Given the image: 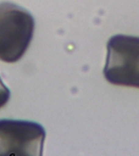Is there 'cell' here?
Masks as SVG:
<instances>
[{"label": "cell", "instance_id": "cell-1", "mask_svg": "<svg viewBox=\"0 0 139 156\" xmlns=\"http://www.w3.org/2000/svg\"><path fill=\"white\" fill-rule=\"evenodd\" d=\"M35 22L27 10L10 2L0 3V59L15 63L23 57L34 37Z\"/></svg>", "mask_w": 139, "mask_h": 156}, {"label": "cell", "instance_id": "cell-2", "mask_svg": "<svg viewBox=\"0 0 139 156\" xmlns=\"http://www.w3.org/2000/svg\"><path fill=\"white\" fill-rule=\"evenodd\" d=\"M104 76L113 85L139 88V37L116 35L107 42Z\"/></svg>", "mask_w": 139, "mask_h": 156}, {"label": "cell", "instance_id": "cell-3", "mask_svg": "<svg viewBox=\"0 0 139 156\" xmlns=\"http://www.w3.org/2000/svg\"><path fill=\"white\" fill-rule=\"evenodd\" d=\"M46 131L41 124L23 119H0V154H42Z\"/></svg>", "mask_w": 139, "mask_h": 156}, {"label": "cell", "instance_id": "cell-4", "mask_svg": "<svg viewBox=\"0 0 139 156\" xmlns=\"http://www.w3.org/2000/svg\"><path fill=\"white\" fill-rule=\"evenodd\" d=\"M11 97V92L9 89L4 85L2 80L0 78V108L4 107L9 101Z\"/></svg>", "mask_w": 139, "mask_h": 156}]
</instances>
